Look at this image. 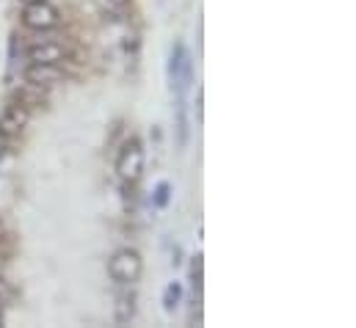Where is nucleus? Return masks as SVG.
<instances>
[{
  "label": "nucleus",
  "mask_w": 356,
  "mask_h": 328,
  "mask_svg": "<svg viewBox=\"0 0 356 328\" xmlns=\"http://www.w3.org/2000/svg\"><path fill=\"white\" fill-rule=\"evenodd\" d=\"M144 144L138 138H127L124 147L119 149V158H116V174H119V182L127 185V188H136L144 177Z\"/></svg>",
  "instance_id": "nucleus-1"
},
{
  "label": "nucleus",
  "mask_w": 356,
  "mask_h": 328,
  "mask_svg": "<svg viewBox=\"0 0 356 328\" xmlns=\"http://www.w3.org/2000/svg\"><path fill=\"white\" fill-rule=\"evenodd\" d=\"M108 273H111V279L116 284L133 287L141 279V273H144V259H141V254L136 248H119L108 259Z\"/></svg>",
  "instance_id": "nucleus-2"
},
{
  "label": "nucleus",
  "mask_w": 356,
  "mask_h": 328,
  "mask_svg": "<svg viewBox=\"0 0 356 328\" xmlns=\"http://www.w3.org/2000/svg\"><path fill=\"white\" fill-rule=\"evenodd\" d=\"M169 83H172V91L177 97H185L191 83H193V58L191 53L185 50L182 42H175L172 47V58H169Z\"/></svg>",
  "instance_id": "nucleus-3"
},
{
  "label": "nucleus",
  "mask_w": 356,
  "mask_h": 328,
  "mask_svg": "<svg viewBox=\"0 0 356 328\" xmlns=\"http://www.w3.org/2000/svg\"><path fill=\"white\" fill-rule=\"evenodd\" d=\"M58 22H61V11L50 0L28 3L22 8V25L31 28V31H53Z\"/></svg>",
  "instance_id": "nucleus-4"
},
{
  "label": "nucleus",
  "mask_w": 356,
  "mask_h": 328,
  "mask_svg": "<svg viewBox=\"0 0 356 328\" xmlns=\"http://www.w3.org/2000/svg\"><path fill=\"white\" fill-rule=\"evenodd\" d=\"M28 122H31V110H28V105H22V102H14V105H8L6 110H3V116H0V138H17L25 127H28Z\"/></svg>",
  "instance_id": "nucleus-5"
},
{
  "label": "nucleus",
  "mask_w": 356,
  "mask_h": 328,
  "mask_svg": "<svg viewBox=\"0 0 356 328\" xmlns=\"http://www.w3.org/2000/svg\"><path fill=\"white\" fill-rule=\"evenodd\" d=\"M64 56H67L64 44L53 42V39H39L36 44L28 47V61L31 64H61Z\"/></svg>",
  "instance_id": "nucleus-6"
},
{
  "label": "nucleus",
  "mask_w": 356,
  "mask_h": 328,
  "mask_svg": "<svg viewBox=\"0 0 356 328\" xmlns=\"http://www.w3.org/2000/svg\"><path fill=\"white\" fill-rule=\"evenodd\" d=\"M22 78L28 85H36V88H47V85H56V83L64 78V69L61 64H31Z\"/></svg>",
  "instance_id": "nucleus-7"
},
{
  "label": "nucleus",
  "mask_w": 356,
  "mask_h": 328,
  "mask_svg": "<svg viewBox=\"0 0 356 328\" xmlns=\"http://www.w3.org/2000/svg\"><path fill=\"white\" fill-rule=\"evenodd\" d=\"M136 309H138V298H136V293H133V290H122V293L116 295L113 320H116L119 326H127V323H133Z\"/></svg>",
  "instance_id": "nucleus-8"
},
{
  "label": "nucleus",
  "mask_w": 356,
  "mask_h": 328,
  "mask_svg": "<svg viewBox=\"0 0 356 328\" xmlns=\"http://www.w3.org/2000/svg\"><path fill=\"white\" fill-rule=\"evenodd\" d=\"M175 124H177V147L185 149L188 147V108H185V97H177V105H175Z\"/></svg>",
  "instance_id": "nucleus-9"
},
{
  "label": "nucleus",
  "mask_w": 356,
  "mask_h": 328,
  "mask_svg": "<svg viewBox=\"0 0 356 328\" xmlns=\"http://www.w3.org/2000/svg\"><path fill=\"white\" fill-rule=\"evenodd\" d=\"M182 304V284L179 281H172L166 290H163V312L166 315H175Z\"/></svg>",
  "instance_id": "nucleus-10"
},
{
  "label": "nucleus",
  "mask_w": 356,
  "mask_h": 328,
  "mask_svg": "<svg viewBox=\"0 0 356 328\" xmlns=\"http://www.w3.org/2000/svg\"><path fill=\"white\" fill-rule=\"evenodd\" d=\"M202 279H204V256H202V254H196V256H193V262H191V284H193V290H196V293L202 290Z\"/></svg>",
  "instance_id": "nucleus-11"
},
{
  "label": "nucleus",
  "mask_w": 356,
  "mask_h": 328,
  "mask_svg": "<svg viewBox=\"0 0 356 328\" xmlns=\"http://www.w3.org/2000/svg\"><path fill=\"white\" fill-rule=\"evenodd\" d=\"M169 199H172V185H169V182H158V188H155V199H152L155 207L163 210V207L169 204Z\"/></svg>",
  "instance_id": "nucleus-12"
},
{
  "label": "nucleus",
  "mask_w": 356,
  "mask_h": 328,
  "mask_svg": "<svg viewBox=\"0 0 356 328\" xmlns=\"http://www.w3.org/2000/svg\"><path fill=\"white\" fill-rule=\"evenodd\" d=\"M8 301H11V287H8V281L0 276V309H3Z\"/></svg>",
  "instance_id": "nucleus-13"
},
{
  "label": "nucleus",
  "mask_w": 356,
  "mask_h": 328,
  "mask_svg": "<svg viewBox=\"0 0 356 328\" xmlns=\"http://www.w3.org/2000/svg\"><path fill=\"white\" fill-rule=\"evenodd\" d=\"M111 6H116V8H122V6H127V0H108Z\"/></svg>",
  "instance_id": "nucleus-14"
},
{
  "label": "nucleus",
  "mask_w": 356,
  "mask_h": 328,
  "mask_svg": "<svg viewBox=\"0 0 356 328\" xmlns=\"http://www.w3.org/2000/svg\"><path fill=\"white\" fill-rule=\"evenodd\" d=\"M17 3H22V6H28V3H39V0H17Z\"/></svg>",
  "instance_id": "nucleus-15"
}]
</instances>
